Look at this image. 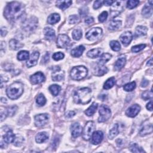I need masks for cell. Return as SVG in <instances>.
Instances as JSON below:
<instances>
[{
    "label": "cell",
    "instance_id": "cell-13",
    "mask_svg": "<svg viewBox=\"0 0 153 153\" xmlns=\"http://www.w3.org/2000/svg\"><path fill=\"white\" fill-rule=\"evenodd\" d=\"M45 79L44 75L41 72H38L35 73L30 76V80L33 84H37L44 82L45 81Z\"/></svg>",
    "mask_w": 153,
    "mask_h": 153
},
{
    "label": "cell",
    "instance_id": "cell-53",
    "mask_svg": "<svg viewBox=\"0 0 153 153\" xmlns=\"http://www.w3.org/2000/svg\"><path fill=\"white\" fill-rule=\"evenodd\" d=\"M102 1H96L94 3L93 8L95 9H98V8H100L102 6Z\"/></svg>",
    "mask_w": 153,
    "mask_h": 153
},
{
    "label": "cell",
    "instance_id": "cell-61",
    "mask_svg": "<svg viewBox=\"0 0 153 153\" xmlns=\"http://www.w3.org/2000/svg\"><path fill=\"white\" fill-rule=\"evenodd\" d=\"M147 65H148V66H152V57L149 59V61H148Z\"/></svg>",
    "mask_w": 153,
    "mask_h": 153
},
{
    "label": "cell",
    "instance_id": "cell-28",
    "mask_svg": "<svg viewBox=\"0 0 153 153\" xmlns=\"http://www.w3.org/2000/svg\"><path fill=\"white\" fill-rule=\"evenodd\" d=\"M9 45L11 49L14 50H18L23 47V44L19 42L16 40H11L9 42Z\"/></svg>",
    "mask_w": 153,
    "mask_h": 153
},
{
    "label": "cell",
    "instance_id": "cell-59",
    "mask_svg": "<svg viewBox=\"0 0 153 153\" xmlns=\"http://www.w3.org/2000/svg\"><path fill=\"white\" fill-rule=\"evenodd\" d=\"M114 2V1H108V0H106V1H103V3H104V4H105V6H108L112 5Z\"/></svg>",
    "mask_w": 153,
    "mask_h": 153
},
{
    "label": "cell",
    "instance_id": "cell-31",
    "mask_svg": "<svg viewBox=\"0 0 153 153\" xmlns=\"http://www.w3.org/2000/svg\"><path fill=\"white\" fill-rule=\"evenodd\" d=\"M60 21V16L59 14L57 13H54L52 14L49 16L48 19H47V22L49 24L53 25L57 23Z\"/></svg>",
    "mask_w": 153,
    "mask_h": 153
},
{
    "label": "cell",
    "instance_id": "cell-19",
    "mask_svg": "<svg viewBox=\"0 0 153 153\" xmlns=\"http://www.w3.org/2000/svg\"><path fill=\"white\" fill-rule=\"evenodd\" d=\"M103 137V134L101 131H96L93 132L91 137V143L93 145H98L100 144Z\"/></svg>",
    "mask_w": 153,
    "mask_h": 153
},
{
    "label": "cell",
    "instance_id": "cell-48",
    "mask_svg": "<svg viewBox=\"0 0 153 153\" xmlns=\"http://www.w3.org/2000/svg\"><path fill=\"white\" fill-rule=\"evenodd\" d=\"M145 47H146L145 44H140V45H135V46H133L132 48V51L134 53H137L143 50Z\"/></svg>",
    "mask_w": 153,
    "mask_h": 153
},
{
    "label": "cell",
    "instance_id": "cell-27",
    "mask_svg": "<svg viewBox=\"0 0 153 153\" xmlns=\"http://www.w3.org/2000/svg\"><path fill=\"white\" fill-rule=\"evenodd\" d=\"M84 50H85V48L83 45H79V47L75 48L74 49H73L71 51V55L75 57H80L82 55Z\"/></svg>",
    "mask_w": 153,
    "mask_h": 153
},
{
    "label": "cell",
    "instance_id": "cell-60",
    "mask_svg": "<svg viewBox=\"0 0 153 153\" xmlns=\"http://www.w3.org/2000/svg\"><path fill=\"white\" fill-rule=\"evenodd\" d=\"M75 112H74V111H69V112H68V113L67 114V117H68V118H71V117H73L74 115H75Z\"/></svg>",
    "mask_w": 153,
    "mask_h": 153
},
{
    "label": "cell",
    "instance_id": "cell-6",
    "mask_svg": "<svg viewBox=\"0 0 153 153\" xmlns=\"http://www.w3.org/2000/svg\"><path fill=\"white\" fill-rule=\"evenodd\" d=\"M99 114L100 116L98 118V121L100 123H102L106 120H108L111 115V112L108 106L102 105L99 108Z\"/></svg>",
    "mask_w": 153,
    "mask_h": 153
},
{
    "label": "cell",
    "instance_id": "cell-11",
    "mask_svg": "<svg viewBox=\"0 0 153 153\" xmlns=\"http://www.w3.org/2000/svg\"><path fill=\"white\" fill-rule=\"evenodd\" d=\"M56 68H53L52 72V80L54 81H60L64 80L65 74L61 71L59 67H55Z\"/></svg>",
    "mask_w": 153,
    "mask_h": 153
},
{
    "label": "cell",
    "instance_id": "cell-24",
    "mask_svg": "<svg viewBox=\"0 0 153 153\" xmlns=\"http://www.w3.org/2000/svg\"><path fill=\"white\" fill-rule=\"evenodd\" d=\"M45 38L48 40H52L55 37V30L50 28H45L44 30Z\"/></svg>",
    "mask_w": 153,
    "mask_h": 153
},
{
    "label": "cell",
    "instance_id": "cell-7",
    "mask_svg": "<svg viewBox=\"0 0 153 153\" xmlns=\"http://www.w3.org/2000/svg\"><path fill=\"white\" fill-rule=\"evenodd\" d=\"M102 34V30L99 28H94L91 29L86 33V37L89 40L94 41L101 38Z\"/></svg>",
    "mask_w": 153,
    "mask_h": 153
},
{
    "label": "cell",
    "instance_id": "cell-30",
    "mask_svg": "<svg viewBox=\"0 0 153 153\" xmlns=\"http://www.w3.org/2000/svg\"><path fill=\"white\" fill-rule=\"evenodd\" d=\"M72 3L71 1H57L56 6L60 9L65 10L71 5Z\"/></svg>",
    "mask_w": 153,
    "mask_h": 153
},
{
    "label": "cell",
    "instance_id": "cell-3",
    "mask_svg": "<svg viewBox=\"0 0 153 153\" xmlns=\"http://www.w3.org/2000/svg\"><path fill=\"white\" fill-rule=\"evenodd\" d=\"M23 92V85L22 83L16 81L9 86L6 90L8 97L13 100L18 99Z\"/></svg>",
    "mask_w": 153,
    "mask_h": 153
},
{
    "label": "cell",
    "instance_id": "cell-26",
    "mask_svg": "<svg viewBox=\"0 0 153 153\" xmlns=\"http://www.w3.org/2000/svg\"><path fill=\"white\" fill-rule=\"evenodd\" d=\"M49 138V135L46 132H41L37 135L35 140L37 143L41 144L46 141Z\"/></svg>",
    "mask_w": 153,
    "mask_h": 153
},
{
    "label": "cell",
    "instance_id": "cell-37",
    "mask_svg": "<svg viewBox=\"0 0 153 153\" xmlns=\"http://www.w3.org/2000/svg\"><path fill=\"white\" fill-rule=\"evenodd\" d=\"M111 57H112L111 55H110L109 53L103 54L101 56L98 63L100 64H102V65H104L106 62H108V61L111 58Z\"/></svg>",
    "mask_w": 153,
    "mask_h": 153
},
{
    "label": "cell",
    "instance_id": "cell-38",
    "mask_svg": "<svg viewBox=\"0 0 153 153\" xmlns=\"http://www.w3.org/2000/svg\"><path fill=\"white\" fill-rule=\"evenodd\" d=\"M72 35L74 40H79L82 37V30L80 29H76L73 30Z\"/></svg>",
    "mask_w": 153,
    "mask_h": 153
},
{
    "label": "cell",
    "instance_id": "cell-34",
    "mask_svg": "<svg viewBox=\"0 0 153 153\" xmlns=\"http://www.w3.org/2000/svg\"><path fill=\"white\" fill-rule=\"evenodd\" d=\"M61 87L57 84H53L49 87V90L54 96H56L60 93Z\"/></svg>",
    "mask_w": 153,
    "mask_h": 153
},
{
    "label": "cell",
    "instance_id": "cell-40",
    "mask_svg": "<svg viewBox=\"0 0 153 153\" xmlns=\"http://www.w3.org/2000/svg\"><path fill=\"white\" fill-rule=\"evenodd\" d=\"M17 109H18V107L16 106H13L8 107V108L6 109V111L4 112L7 116L11 117L15 114V113L16 112Z\"/></svg>",
    "mask_w": 153,
    "mask_h": 153
},
{
    "label": "cell",
    "instance_id": "cell-29",
    "mask_svg": "<svg viewBox=\"0 0 153 153\" xmlns=\"http://www.w3.org/2000/svg\"><path fill=\"white\" fill-rule=\"evenodd\" d=\"M147 28L143 26H139L136 28V31H135V35L136 37H138L141 36H144L147 34Z\"/></svg>",
    "mask_w": 153,
    "mask_h": 153
},
{
    "label": "cell",
    "instance_id": "cell-18",
    "mask_svg": "<svg viewBox=\"0 0 153 153\" xmlns=\"http://www.w3.org/2000/svg\"><path fill=\"white\" fill-rule=\"evenodd\" d=\"M132 34L129 31H127L124 33L123 34H122L120 38L121 42L123 43V44L125 45V46H127V45H128L132 41Z\"/></svg>",
    "mask_w": 153,
    "mask_h": 153
},
{
    "label": "cell",
    "instance_id": "cell-22",
    "mask_svg": "<svg viewBox=\"0 0 153 153\" xmlns=\"http://www.w3.org/2000/svg\"><path fill=\"white\" fill-rule=\"evenodd\" d=\"M126 62V57L124 56H121L118 59L114 65V69L115 71H120L123 68Z\"/></svg>",
    "mask_w": 153,
    "mask_h": 153
},
{
    "label": "cell",
    "instance_id": "cell-25",
    "mask_svg": "<svg viewBox=\"0 0 153 153\" xmlns=\"http://www.w3.org/2000/svg\"><path fill=\"white\" fill-rule=\"evenodd\" d=\"M102 50L101 49H94L89 51L87 56L90 58H96L101 56L102 54Z\"/></svg>",
    "mask_w": 153,
    "mask_h": 153
},
{
    "label": "cell",
    "instance_id": "cell-39",
    "mask_svg": "<svg viewBox=\"0 0 153 153\" xmlns=\"http://www.w3.org/2000/svg\"><path fill=\"white\" fill-rule=\"evenodd\" d=\"M29 58V53L27 51H21L18 54V59L19 60H25Z\"/></svg>",
    "mask_w": 153,
    "mask_h": 153
},
{
    "label": "cell",
    "instance_id": "cell-50",
    "mask_svg": "<svg viewBox=\"0 0 153 153\" xmlns=\"http://www.w3.org/2000/svg\"><path fill=\"white\" fill-rule=\"evenodd\" d=\"M79 21V17L76 15H72L69 18V22L71 24H75Z\"/></svg>",
    "mask_w": 153,
    "mask_h": 153
},
{
    "label": "cell",
    "instance_id": "cell-23",
    "mask_svg": "<svg viewBox=\"0 0 153 153\" xmlns=\"http://www.w3.org/2000/svg\"><path fill=\"white\" fill-rule=\"evenodd\" d=\"M152 132V124H146L145 125H144L140 131V135L141 136H145L148 134H149L151 133Z\"/></svg>",
    "mask_w": 153,
    "mask_h": 153
},
{
    "label": "cell",
    "instance_id": "cell-12",
    "mask_svg": "<svg viewBox=\"0 0 153 153\" xmlns=\"http://www.w3.org/2000/svg\"><path fill=\"white\" fill-rule=\"evenodd\" d=\"M123 5H122L121 1H114L112 4L111 11L113 16H116L123 11Z\"/></svg>",
    "mask_w": 153,
    "mask_h": 153
},
{
    "label": "cell",
    "instance_id": "cell-54",
    "mask_svg": "<svg viewBox=\"0 0 153 153\" xmlns=\"http://www.w3.org/2000/svg\"><path fill=\"white\" fill-rule=\"evenodd\" d=\"M94 22V19L92 17H87L85 19V23L87 25H90Z\"/></svg>",
    "mask_w": 153,
    "mask_h": 153
},
{
    "label": "cell",
    "instance_id": "cell-55",
    "mask_svg": "<svg viewBox=\"0 0 153 153\" xmlns=\"http://www.w3.org/2000/svg\"><path fill=\"white\" fill-rule=\"evenodd\" d=\"M7 33V30L6 28L5 27L1 28V36L4 37V36L6 35Z\"/></svg>",
    "mask_w": 153,
    "mask_h": 153
},
{
    "label": "cell",
    "instance_id": "cell-51",
    "mask_svg": "<svg viewBox=\"0 0 153 153\" xmlns=\"http://www.w3.org/2000/svg\"><path fill=\"white\" fill-rule=\"evenodd\" d=\"M64 54L61 53V52H57V53H55L53 55V58L54 60H59L64 59Z\"/></svg>",
    "mask_w": 153,
    "mask_h": 153
},
{
    "label": "cell",
    "instance_id": "cell-43",
    "mask_svg": "<svg viewBox=\"0 0 153 153\" xmlns=\"http://www.w3.org/2000/svg\"><path fill=\"white\" fill-rule=\"evenodd\" d=\"M23 141H24L23 137L21 136L18 135V136H16V137H15V139L14 140L13 143H14V145L15 146L20 147L23 144Z\"/></svg>",
    "mask_w": 153,
    "mask_h": 153
},
{
    "label": "cell",
    "instance_id": "cell-57",
    "mask_svg": "<svg viewBox=\"0 0 153 153\" xmlns=\"http://www.w3.org/2000/svg\"><path fill=\"white\" fill-rule=\"evenodd\" d=\"M148 84H149L148 81L147 80H145V79H144L143 81H142V83H141V86L143 87H147V86H148Z\"/></svg>",
    "mask_w": 153,
    "mask_h": 153
},
{
    "label": "cell",
    "instance_id": "cell-1",
    "mask_svg": "<svg viewBox=\"0 0 153 153\" xmlns=\"http://www.w3.org/2000/svg\"><path fill=\"white\" fill-rule=\"evenodd\" d=\"M24 13L23 6L18 2H11L6 7L4 16L10 21H15L19 19Z\"/></svg>",
    "mask_w": 153,
    "mask_h": 153
},
{
    "label": "cell",
    "instance_id": "cell-47",
    "mask_svg": "<svg viewBox=\"0 0 153 153\" xmlns=\"http://www.w3.org/2000/svg\"><path fill=\"white\" fill-rule=\"evenodd\" d=\"M142 98L144 100L147 101L150 99L152 98V90L149 91H145L144 92L142 93Z\"/></svg>",
    "mask_w": 153,
    "mask_h": 153
},
{
    "label": "cell",
    "instance_id": "cell-56",
    "mask_svg": "<svg viewBox=\"0 0 153 153\" xmlns=\"http://www.w3.org/2000/svg\"><path fill=\"white\" fill-rule=\"evenodd\" d=\"M147 108L148 110L151 111H152V101H150L149 102H148V103H147Z\"/></svg>",
    "mask_w": 153,
    "mask_h": 153
},
{
    "label": "cell",
    "instance_id": "cell-35",
    "mask_svg": "<svg viewBox=\"0 0 153 153\" xmlns=\"http://www.w3.org/2000/svg\"><path fill=\"white\" fill-rule=\"evenodd\" d=\"M119 130H118V125L117 124H115L114 127L110 130L108 137L111 140H113V138L118 134Z\"/></svg>",
    "mask_w": 153,
    "mask_h": 153
},
{
    "label": "cell",
    "instance_id": "cell-44",
    "mask_svg": "<svg viewBox=\"0 0 153 153\" xmlns=\"http://www.w3.org/2000/svg\"><path fill=\"white\" fill-rule=\"evenodd\" d=\"M36 102L39 106H43L46 103V99H45V98L42 94L41 93L38 96L36 100Z\"/></svg>",
    "mask_w": 153,
    "mask_h": 153
},
{
    "label": "cell",
    "instance_id": "cell-32",
    "mask_svg": "<svg viewBox=\"0 0 153 153\" xmlns=\"http://www.w3.org/2000/svg\"><path fill=\"white\" fill-rule=\"evenodd\" d=\"M98 108V103L94 102L92 103L89 108L85 111V114L87 116H91L95 114Z\"/></svg>",
    "mask_w": 153,
    "mask_h": 153
},
{
    "label": "cell",
    "instance_id": "cell-33",
    "mask_svg": "<svg viewBox=\"0 0 153 153\" xmlns=\"http://www.w3.org/2000/svg\"><path fill=\"white\" fill-rule=\"evenodd\" d=\"M115 83V79L114 77L110 78L107 80L103 85V89L105 90H108L112 88Z\"/></svg>",
    "mask_w": 153,
    "mask_h": 153
},
{
    "label": "cell",
    "instance_id": "cell-16",
    "mask_svg": "<svg viewBox=\"0 0 153 153\" xmlns=\"http://www.w3.org/2000/svg\"><path fill=\"white\" fill-rule=\"evenodd\" d=\"M40 56V53L38 52H35L30 55V57L29 58V60L27 61L26 65L28 67L30 68L34 66H35L37 64L38 60Z\"/></svg>",
    "mask_w": 153,
    "mask_h": 153
},
{
    "label": "cell",
    "instance_id": "cell-21",
    "mask_svg": "<svg viewBox=\"0 0 153 153\" xmlns=\"http://www.w3.org/2000/svg\"><path fill=\"white\" fill-rule=\"evenodd\" d=\"M15 137H16V135H15L11 130H9L6 134L5 135H4L3 136V142L4 143H6V144H8L10 143L13 142L14 140L15 139Z\"/></svg>",
    "mask_w": 153,
    "mask_h": 153
},
{
    "label": "cell",
    "instance_id": "cell-41",
    "mask_svg": "<svg viewBox=\"0 0 153 153\" xmlns=\"http://www.w3.org/2000/svg\"><path fill=\"white\" fill-rule=\"evenodd\" d=\"M130 150L133 152H144L145 151L136 144H132L130 146Z\"/></svg>",
    "mask_w": 153,
    "mask_h": 153
},
{
    "label": "cell",
    "instance_id": "cell-2",
    "mask_svg": "<svg viewBox=\"0 0 153 153\" xmlns=\"http://www.w3.org/2000/svg\"><path fill=\"white\" fill-rule=\"evenodd\" d=\"M91 90L88 87L81 88L76 90L74 94V101L76 103L87 104L91 99Z\"/></svg>",
    "mask_w": 153,
    "mask_h": 153
},
{
    "label": "cell",
    "instance_id": "cell-14",
    "mask_svg": "<svg viewBox=\"0 0 153 153\" xmlns=\"http://www.w3.org/2000/svg\"><path fill=\"white\" fill-rule=\"evenodd\" d=\"M141 110V107L140 105L135 104L132 105L127 109L126 112V115L130 117H135L140 113Z\"/></svg>",
    "mask_w": 153,
    "mask_h": 153
},
{
    "label": "cell",
    "instance_id": "cell-42",
    "mask_svg": "<svg viewBox=\"0 0 153 153\" xmlns=\"http://www.w3.org/2000/svg\"><path fill=\"white\" fill-rule=\"evenodd\" d=\"M110 47L111 48V49L114 51L115 52H118L121 49V45L120 44V43L117 41H112L110 42Z\"/></svg>",
    "mask_w": 153,
    "mask_h": 153
},
{
    "label": "cell",
    "instance_id": "cell-46",
    "mask_svg": "<svg viewBox=\"0 0 153 153\" xmlns=\"http://www.w3.org/2000/svg\"><path fill=\"white\" fill-rule=\"evenodd\" d=\"M140 4L139 1H133V0H130L127 2V7L129 9H132L135 8Z\"/></svg>",
    "mask_w": 153,
    "mask_h": 153
},
{
    "label": "cell",
    "instance_id": "cell-5",
    "mask_svg": "<svg viewBox=\"0 0 153 153\" xmlns=\"http://www.w3.org/2000/svg\"><path fill=\"white\" fill-rule=\"evenodd\" d=\"M95 129V125L93 121H88L83 129V138L86 141H89Z\"/></svg>",
    "mask_w": 153,
    "mask_h": 153
},
{
    "label": "cell",
    "instance_id": "cell-45",
    "mask_svg": "<svg viewBox=\"0 0 153 153\" xmlns=\"http://www.w3.org/2000/svg\"><path fill=\"white\" fill-rule=\"evenodd\" d=\"M136 87V83L135 81L129 83L125 85L124 86V90L126 91H131L133 90Z\"/></svg>",
    "mask_w": 153,
    "mask_h": 153
},
{
    "label": "cell",
    "instance_id": "cell-49",
    "mask_svg": "<svg viewBox=\"0 0 153 153\" xmlns=\"http://www.w3.org/2000/svg\"><path fill=\"white\" fill-rule=\"evenodd\" d=\"M108 13H107L106 11H103V12L99 15V17H98V19H99V22H104L106 20L107 18H108Z\"/></svg>",
    "mask_w": 153,
    "mask_h": 153
},
{
    "label": "cell",
    "instance_id": "cell-9",
    "mask_svg": "<svg viewBox=\"0 0 153 153\" xmlns=\"http://www.w3.org/2000/svg\"><path fill=\"white\" fill-rule=\"evenodd\" d=\"M49 118L47 114H41L35 117V124L37 127H42L46 124Z\"/></svg>",
    "mask_w": 153,
    "mask_h": 153
},
{
    "label": "cell",
    "instance_id": "cell-36",
    "mask_svg": "<svg viewBox=\"0 0 153 153\" xmlns=\"http://www.w3.org/2000/svg\"><path fill=\"white\" fill-rule=\"evenodd\" d=\"M121 26V22L120 21H112L109 25V29L110 30H117Z\"/></svg>",
    "mask_w": 153,
    "mask_h": 153
},
{
    "label": "cell",
    "instance_id": "cell-17",
    "mask_svg": "<svg viewBox=\"0 0 153 153\" xmlns=\"http://www.w3.org/2000/svg\"><path fill=\"white\" fill-rule=\"evenodd\" d=\"M108 71V68L105 67L104 65L98 63L93 68V74L96 76H102L106 74Z\"/></svg>",
    "mask_w": 153,
    "mask_h": 153
},
{
    "label": "cell",
    "instance_id": "cell-8",
    "mask_svg": "<svg viewBox=\"0 0 153 153\" xmlns=\"http://www.w3.org/2000/svg\"><path fill=\"white\" fill-rule=\"evenodd\" d=\"M70 44V39L67 35H59L57 40V45L59 48L64 49Z\"/></svg>",
    "mask_w": 153,
    "mask_h": 153
},
{
    "label": "cell",
    "instance_id": "cell-4",
    "mask_svg": "<svg viewBox=\"0 0 153 153\" xmlns=\"http://www.w3.org/2000/svg\"><path fill=\"white\" fill-rule=\"evenodd\" d=\"M87 75V69L83 66L74 67L70 73L71 78L75 80H81L84 79Z\"/></svg>",
    "mask_w": 153,
    "mask_h": 153
},
{
    "label": "cell",
    "instance_id": "cell-10",
    "mask_svg": "<svg viewBox=\"0 0 153 153\" xmlns=\"http://www.w3.org/2000/svg\"><path fill=\"white\" fill-rule=\"evenodd\" d=\"M38 21L37 18L34 17L30 18L29 19L26 21L23 25V29L27 31H32L34 30L37 26Z\"/></svg>",
    "mask_w": 153,
    "mask_h": 153
},
{
    "label": "cell",
    "instance_id": "cell-58",
    "mask_svg": "<svg viewBox=\"0 0 153 153\" xmlns=\"http://www.w3.org/2000/svg\"><path fill=\"white\" fill-rule=\"evenodd\" d=\"M49 59V53H47L42 58V61H44V63H46Z\"/></svg>",
    "mask_w": 153,
    "mask_h": 153
},
{
    "label": "cell",
    "instance_id": "cell-20",
    "mask_svg": "<svg viewBox=\"0 0 153 153\" xmlns=\"http://www.w3.org/2000/svg\"><path fill=\"white\" fill-rule=\"evenodd\" d=\"M142 14L145 18H149L152 14V1H149L143 8Z\"/></svg>",
    "mask_w": 153,
    "mask_h": 153
},
{
    "label": "cell",
    "instance_id": "cell-52",
    "mask_svg": "<svg viewBox=\"0 0 153 153\" xmlns=\"http://www.w3.org/2000/svg\"><path fill=\"white\" fill-rule=\"evenodd\" d=\"M88 13V9L86 7H83L80 10V14L81 16H85Z\"/></svg>",
    "mask_w": 153,
    "mask_h": 153
},
{
    "label": "cell",
    "instance_id": "cell-15",
    "mask_svg": "<svg viewBox=\"0 0 153 153\" xmlns=\"http://www.w3.org/2000/svg\"><path fill=\"white\" fill-rule=\"evenodd\" d=\"M71 130L72 136L74 137H77L82 134L83 130L79 123H75L71 126Z\"/></svg>",
    "mask_w": 153,
    "mask_h": 153
}]
</instances>
